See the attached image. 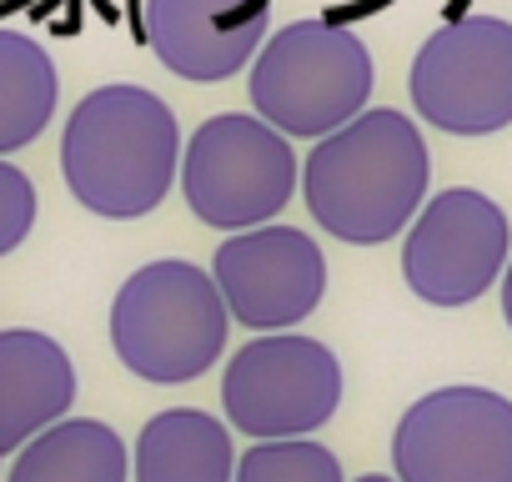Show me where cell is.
<instances>
[{"instance_id": "6da1fadb", "label": "cell", "mask_w": 512, "mask_h": 482, "mask_svg": "<svg viewBox=\"0 0 512 482\" xmlns=\"http://www.w3.org/2000/svg\"><path fill=\"white\" fill-rule=\"evenodd\" d=\"M427 176L432 161L417 121L387 106H367L362 116L322 136L302 161L307 211L327 236L352 247H382L407 231L417 206H427Z\"/></svg>"}, {"instance_id": "7a4b0ae2", "label": "cell", "mask_w": 512, "mask_h": 482, "mask_svg": "<svg viewBox=\"0 0 512 482\" xmlns=\"http://www.w3.org/2000/svg\"><path fill=\"white\" fill-rule=\"evenodd\" d=\"M61 171L86 211L136 221L166 201L181 171V126L156 91L101 86L66 121Z\"/></svg>"}, {"instance_id": "3957f363", "label": "cell", "mask_w": 512, "mask_h": 482, "mask_svg": "<svg viewBox=\"0 0 512 482\" xmlns=\"http://www.w3.org/2000/svg\"><path fill=\"white\" fill-rule=\"evenodd\" d=\"M226 297L206 267L166 257L131 272L111 302V347L141 382H191L226 347Z\"/></svg>"}, {"instance_id": "277c9868", "label": "cell", "mask_w": 512, "mask_h": 482, "mask_svg": "<svg viewBox=\"0 0 512 482\" xmlns=\"http://www.w3.org/2000/svg\"><path fill=\"white\" fill-rule=\"evenodd\" d=\"M372 51L342 21H292L251 66V106L282 136H332L367 111Z\"/></svg>"}, {"instance_id": "5b68a950", "label": "cell", "mask_w": 512, "mask_h": 482, "mask_svg": "<svg viewBox=\"0 0 512 482\" xmlns=\"http://www.w3.org/2000/svg\"><path fill=\"white\" fill-rule=\"evenodd\" d=\"M297 181L302 161L292 151V136L246 111L211 116L181 151L186 206L216 231L267 226L292 201Z\"/></svg>"}, {"instance_id": "8992f818", "label": "cell", "mask_w": 512, "mask_h": 482, "mask_svg": "<svg viewBox=\"0 0 512 482\" xmlns=\"http://www.w3.org/2000/svg\"><path fill=\"white\" fill-rule=\"evenodd\" d=\"M221 402L231 427L256 442L312 437L342 407V362L317 337H256L226 362Z\"/></svg>"}, {"instance_id": "52a82bcc", "label": "cell", "mask_w": 512, "mask_h": 482, "mask_svg": "<svg viewBox=\"0 0 512 482\" xmlns=\"http://www.w3.org/2000/svg\"><path fill=\"white\" fill-rule=\"evenodd\" d=\"M412 106L447 136H492L512 126V26L462 16L432 31L412 61Z\"/></svg>"}, {"instance_id": "ba28073f", "label": "cell", "mask_w": 512, "mask_h": 482, "mask_svg": "<svg viewBox=\"0 0 512 482\" xmlns=\"http://www.w3.org/2000/svg\"><path fill=\"white\" fill-rule=\"evenodd\" d=\"M397 482H512V402L487 387H437L392 432Z\"/></svg>"}, {"instance_id": "9c48e42d", "label": "cell", "mask_w": 512, "mask_h": 482, "mask_svg": "<svg viewBox=\"0 0 512 482\" xmlns=\"http://www.w3.org/2000/svg\"><path fill=\"white\" fill-rule=\"evenodd\" d=\"M507 241V211L492 196L447 186L422 206L402 241V277L432 307H467L502 277Z\"/></svg>"}, {"instance_id": "30bf717a", "label": "cell", "mask_w": 512, "mask_h": 482, "mask_svg": "<svg viewBox=\"0 0 512 482\" xmlns=\"http://www.w3.org/2000/svg\"><path fill=\"white\" fill-rule=\"evenodd\" d=\"M211 277L226 297L231 322L251 332H287L307 322L327 297V257L297 226H251L231 231L216 247Z\"/></svg>"}, {"instance_id": "8fae6325", "label": "cell", "mask_w": 512, "mask_h": 482, "mask_svg": "<svg viewBox=\"0 0 512 482\" xmlns=\"http://www.w3.org/2000/svg\"><path fill=\"white\" fill-rule=\"evenodd\" d=\"M272 0H141V31L156 61L196 86L231 81L267 46Z\"/></svg>"}, {"instance_id": "7c38bea8", "label": "cell", "mask_w": 512, "mask_h": 482, "mask_svg": "<svg viewBox=\"0 0 512 482\" xmlns=\"http://www.w3.org/2000/svg\"><path fill=\"white\" fill-rule=\"evenodd\" d=\"M76 402V367L46 332H0V457L56 427Z\"/></svg>"}, {"instance_id": "4fadbf2b", "label": "cell", "mask_w": 512, "mask_h": 482, "mask_svg": "<svg viewBox=\"0 0 512 482\" xmlns=\"http://www.w3.org/2000/svg\"><path fill=\"white\" fill-rule=\"evenodd\" d=\"M131 477L136 482H236L231 432L196 407L156 412L136 437Z\"/></svg>"}, {"instance_id": "5bb4252c", "label": "cell", "mask_w": 512, "mask_h": 482, "mask_svg": "<svg viewBox=\"0 0 512 482\" xmlns=\"http://www.w3.org/2000/svg\"><path fill=\"white\" fill-rule=\"evenodd\" d=\"M11 482H126V442L96 417H61L21 447Z\"/></svg>"}, {"instance_id": "9a60e30c", "label": "cell", "mask_w": 512, "mask_h": 482, "mask_svg": "<svg viewBox=\"0 0 512 482\" xmlns=\"http://www.w3.org/2000/svg\"><path fill=\"white\" fill-rule=\"evenodd\" d=\"M56 101L61 81L46 46L21 31H0V156L31 146L56 116Z\"/></svg>"}, {"instance_id": "2e32d148", "label": "cell", "mask_w": 512, "mask_h": 482, "mask_svg": "<svg viewBox=\"0 0 512 482\" xmlns=\"http://www.w3.org/2000/svg\"><path fill=\"white\" fill-rule=\"evenodd\" d=\"M236 482H347L342 462L327 442H256L236 462Z\"/></svg>"}, {"instance_id": "e0dca14e", "label": "cell", "mask_w": 512, "mask_h": 482, "mask_svg": "<svg viewBox=\"0 0 512 482\" xmlns=\"http://www.w3.org/2000/svg\"><path fill=\"white\" fill-rule=\"evenodd\" d=\"M36 226V186L16 161H0V257H11Z\"/></svg>"}, {"instance_id": "ac0fdd59", "label": "cell", "mask_w": 512, "mask_h": 482, "mask_svg": "<svg viewBox=\"0 0 512 482\" xmlns=\"http://www.w3.org/2000/svg\"><path fill=\"white\" fill-rule=\"evenodd\" d=\"M502 317L512 327V262H507V277H502Z\"/></svg>"}, {"instance_id": "d6986e66", "label": "cell", "mask_w": 512, "mask_h": 482, "mask_svg": "<svg viewBox=\"0 0 512 482\" xmlns=\"http://www.w3.org/2000/svg\"><path fill=\"white\" fill-rule=\"evenodd\" d=\"M357 482H397V477H382V472H367V477H357Z\"/></svg>"}]
</instances>
